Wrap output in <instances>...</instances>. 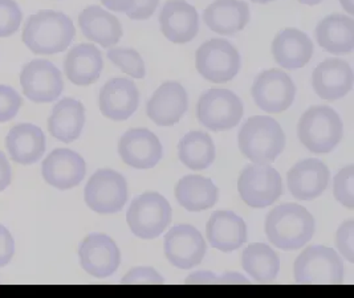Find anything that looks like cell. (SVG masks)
<instances>
[{"mask_svg": "<svg viewBox=\"0 0 354 298\" xmlns=\"http://www.w3.org/2000/svg\"><path fill=\"white\" fill-rule=\"evenodd\" d=\"M79 26L88 40L101 47H113L122 37L120 20L98 6H89L81 12Z\"/></svg>", "mask_w": 354, "mask_h": 298, "instance_id": "27", "label": "cell"}, {"mask_svg": "<svg viewBox=\"0 0 354 298\" xmlns=\"http://www.w3.org/2000/svg\"><path fill=\"white\" fill-rule=\"evenodd\" d=\"M203 20L211 31L232 36L250 21V8L243 0H215L203 12Z\"/></svg>", "mask_w": 354, "mask_h": 298, "instance_id": "24", "label": "cell"}, {"mask_svg": "<svg viewBox=\"0 0 354 298\" xmlns=\"http://www.w3.org/2000/svg\"><path fill=\"white\" fill-rule=\"evenodd\" d=\"M108 59L122 72L133 79L145 77V64L141 55L133 48H112L108 52Z\"/></svg>", "mask_w": 354, "mask_h": 298, "instance_id": "33", "label": "cell"}, {"mask_svg": "<svg viewBox=\"0 0 354 298\" xmlns=\"http://www.w3.org/2000/svg\"><path fill=\"white\" fill-rule=\"evenodd\" d=\"M79 256L82 269L98 279L112 276L121 263V253L117 244L104 234L86 236L81 243Z\"/></svg>", "mask_w": 354, "mask_h": 298, "instance_id": "14", "label": "cell"}, {"mask_svg": "<svg viewBox=\"0 0 354 298\" xmlns=\"http://www.w3.org/2000/svg\"><path fill=\"white\" fill-rule=\"evenodd\" d=\"M161 31L174 44L190 43L199 31V16L185 0H169L160 14Z\"/></svg>", "mask_w": 354, "mask_h": 298, "instance_id": "17", "label": "cell"}, {"mask_svg": "<svg viewBox=\"0 0 354 298\" xmlns=\"http://www.w3.org/2000/svg\"><path fill=\"white\" fill-rule=\"evenodd\" d=\"M46 136L39 126L19 124L8 131L6 147L11 159L19 165H33L46 153Z\"/></svg>", "mask_w": 354, "mask_h": 298, "instance_id": "22", "label": "cell"}, {"mask_svg": "<svg viewBox=\"0 0 354 298\" xmlns=\"http://www.w3.org/2000/svg\"><path fill=\"white\" fill-rule=\"evenodd\" d=\"M286 147V134L280 124L267 115L248 118L239 133V149L254 163H271Z\"/></svg>", "mask_w": 354, "mask_h": 298, "instance_id": "3", "label": "cell"}, {"mask_svg": "<svg viewBox=\"0 0 354 298\" xmlns=\"http://www.w3.org/2000/svg\"><path fill=\"white\" fill-rule=\"evenodd\" d=\"M186 283H218V277L212 272L201 270V272L192 273L187 277Z\"/></svg>", "mask_w": 354, "mask_h": 298, "instance_id": "42", "label": "cell"}, {"mask_svg": "<svg viewBox=\"0 0 354 298\" xmlns=\"http://www.w3.org/2000/svg\"><path fill=\"white\" fill-rule=\"evenodd\" d=\"M23 21V12L15 0H0V37L17 33Z\"/></svg>", "mask_w": 354, "mask_h": 298, "instance_id": "34", "label": "cell"}, {"mask_svg": "<svg viewBox=\"0 0 354 298\" xmlns=\"http://www.w3.org/2000/svg\"><path fill=\"white\" fill-rule=\"evenodd\" d=\"M118 154L133 169H153L161 160L163 150L157 136L144 127L131 129L118 142Z\"/></svg>", "mask_w": 354, "mask_h": 298, "instance_id": "15", "label": "cell"}, {"mask_svg": "<svg viewBox=\"0 0 354 298\" xmlns=\"http://www.w3.org/2000/svg\"><path fill=\"white\" fill-rule=\"evenodd\" d=\"M319 46L335 55H348L354 49V20L345 15L326 16L316 27Z\"/></svg>", "mask_w": 354, "mask_h": 298, "instance_id": "29", "label": "cell"}, {"mask_svg": "<svg viewBox=\"0 0 354 298\" xmlns=\"http://www.w3.org/2000/svg\"><path fill=\"white\" fill-rule=\"evenodd\" d=\"M102 68V55L93 44H79L72 48L65 56V76L77 86H89L95 84L101 76Z\"/></svg>", "mask_w": 354, "mask_h": 298, "instance_id": "23", "label": "cell"}, {"mask_svg": "<svg viewBox=\"0 0 354 298\" xmlns=\"http://www.w3.org/2000/svg\"><path fill=\"white\" fill-rule=\"evenodd\" d=\"M84 198L86 205L97 214H117L128 201L127 180L117 171L98 170L88 180Z\"/></svg>", "mask_w": 354, "mask_h": 298, "instance_id": "8", "label": "cell"}, {"mask_svg": "<svg viewBox=\"0 0 354 298\" xmlns=\"http://www.w3.org/2000/svg\"><path fill=\"white\" fill-rule=\"evenodd\" d=\"M75 35L76 28L69 16L44 10L27 19L21 40L35 55H56L71 46Z\"/></svg>", "mask_w": 354, "mask_h": 298, "instance_id": "1", "label": "cell"}, {"mask_svg": "<svg viewBox=\"0 0 354 298\" xmlns=\"http://www.w3.org/2000/svg\"><path fill=\"white\" fill-rule=\"evenodd\" d=\"M158 3L160 0H134V4L127 15L133 20H146L156 12Z\"/></svg>", "mask_w": 354, "mask_h": 298, "instance_id": "40", "label": "cell"}, {"mask_svg": "<svg viewBox=\"0 0 354 298\" xmlns=\"http://www.w3.org/2000/svg\"><path fill=\"white\" fill-rule=\"evenodd\" d=\"M15 241L11 232L0 224V268L6 267L14 257Z\"/></svg>", "mask_w": 354, "mask_h": 298, "instance_id": "39", "label": "cell"}, {"mask_svg": "<svg viewBox=\"0 0 354 298\" xmlns=\"http://www.w3.org/2000/svg\"><path fill=\"white\" fill-rule=\"evenodd\" d=\"M122 283L131 285H160L163 283L161 274L151 267H138L131 269L122 279Z\"/></svg>", "mask_w": 354, "mask_h": 298, "instance_id": "37", "label": "cell"}, {"mask_svg": "<svg viewBox=\"0 0 354 298\" xmlns=\"http://www.w3.org/2000/svg\"><path fill=\"white\" fill-rule=\"evenodd\" d=\"M101 3L114 12H128L134 4V0H101Z\"/></svg>", "mask_w": 354, "mask_h": 298, "instance_id": "43", "label": "cell"}, {"mask_svg": "<svg viewBox=\"0 0 354 298\" xmlns=\"http://www.w3.org/2000/svg\"><path fill=\"white\" fill-rule=\"evenodd\" d=\"M242 266L255 281L272 283L280 270V259L270 245L255 243L243 251Z\"/></svg>", "mask_w": 354, "mask_h": 298, "instance_id": "31", "label": "cell"}, {"mask_svg": "<svg viewBox=\"0 0 354 298\" xmlns=\"http://www.w3.org/2000/svg\"><path fill=\"white\" fill-rule=\"evenodd\" d=\"M342 8L349 14L353 15L354 14V0H339Z\"/></svg>", "mask_w": 354, "mask_h": 298, "instance_id": "45", "label": "cell"}, {"mask_svg": "<svg viewBox=\"0 0 354 298\" xmlns=\"http://www.w3.org/2000/svg\"><path fill=\"white\" fill-rule=\"evenodd\" d=\"M86 174V165L80 154L69 149H56L43 160L41 175L55 189H71L79 186Z\"/></svg>", "mask_w": 354, "mask_h": 298, "instance_id": "16", "label": "cell"}, {"mask_svg": "<svg viewBox=\"0 0 354 298\" xmlns=\"http://www.w3.org/2000/svg\"><path fill=\"white\" fill-rule=\"evenodd\" d=\"M207 245L202 234L190 224L171 228L165 236V254L179 269H190L202 263Z\"/></svg>", "mask_w": 354, "mask_h": 298, "instance_id": "13", "label": "cell"}, {"mask_svg": "<svg viewBox=\"0 0 354 298\" xmlns=\"http://www.w3.org/2000/svg\"><path fill=\"white\" fill-rule=\"evenodd\" d=\"M189 100L185 88L176 81L163 82L147 102L146 113L158 126H173L187 110Z\"/></svg>", "mask_w": 354, "mask_h": 298, "instance_id": "18", "label": "cell"}, {"mask_svg": "<svg viewBox=\"0 0 354 298\" xmlns=\"http://www.w3.org/2000/svg\"><path fill=\"white\" fill-rule=\"evenodd\" d=\"M299 1L306 6H316V4H320L322 0H299Z\"/></svg>", "mask_w": 354, "mask_h": 298, "instance_id": "46", "label": "cell"}, {"mask_svg": "<svg viewBox=\"0 0 354 298\" xmlns=\"http://www.w3.org/2000/svg\"><path fill=\"white\" fill-rule=\"evenodd\" d=\"M296 86L290 76L280 69L264 71L255 79L252 97L259 108L267 113H281L295 101Z\"/></svg>", "mask_w": 354, "mask_h": 298, "instance_id": "12", "label": "cell"}, {"mask_svg": "<svg viewBox=\"0 0 354 298\" xmlns=\"http://www.w3.org/2000/svg\"><path fill=\"white\" fill-rule=\"evenodd\" d=\"M140 93L133 81L109 80L98 95V106L104 117L113 121H125L138 108Z\"/></svg>", "mask_w": 354, "mask_h": 298, "instance_id": "19", "label": "cell"}, {"mask_svg": "<svg viewBox=\"0 0 354 298\" xmlns=\"http://www.w3.org/2000/svg\"><path fill=\"white\" fill-rule=\"evenodd\" d=\"M178 156L180 162L190 170H206L214 163L216 150L209 134L192 131L179 142Z\"/></svg>", "mask_w": 354, "mask_h": 298, "instance_id": "32", "label": "cell"}, {"mask_svg": "<svg viewBox=\"0 0 354 298\" xmlns=\"http://www.w3.org/2000/svg\"><path fill=\"white\" fill-rule=\"evenodd\" d=\"M195 65L203 79L223 84L239 73L241 55L227 40L211 39L196 50Z\"/></svg>", "mask_w": 354, "mask_h": 298, "instance_id": "7", "label": "cell"}, {"mask_svg": "<svg viewBox=\"0 0 354 298\" xmlns=\"http://www.w3.org/2000/svg\"><path fill=\"white\" fill-rule=\"evenodd\" d=\"M207 239L219 251H236L247 241V225L236 214L218 211L211 215L207 223Z\"/></svg>", "mask_w": 354, "mask_h": 298, "instance_id": "26", "label": "cell"}, {"mask_svg": "<svg viewBox=\"0 0 354 298\" xmlns=\"http://www.w3.org/2000/svg\"><path fill=\"white\" fill-rule=\"evenodd\" d=\"M178 203L187 211H203L218 202L219 191L209 178L187 175L178 182L176 189Z\"/></svg>", "mask_w": 354, "mask_h": 298, "instance_id": "30", "label": "cell"}, {"mask_svg": "<svg viewBox=\"0 0 354 298\" xmlns=\"http://www.w3.org/2000/svg\"><path fill=\"white\" fill-rule=\"evenodd\" d=\"M21 105V95L12 86L0 85V124L14 120Z\"/></svg>", "mask_w": 354, "mask_h": 298, "instance_id": "36", "label": "cell"}, {"mask_svg": "<svg viewBox=\"0 0 354 298\" xmlns=\"http://www.w3.org/2000/svg\"><path fill=\"white\" fill-rule=\"evenodd\" d=\"M238 189L247 205L264 208L281 196V176L268 163H254L243 170L238 180Z\"/></svg>", "mask_w": 354, "mask_h": 298, "instance_id": "10", "label": "cell"}, {"mask_svg": "<svg viewBox=\"0 0 354 298\" xmlns=\"http://www.w3.org/2000/svg\"><path fill=\"white\" fill-rule=\"evenodd\" d=\"M251 1L259 3V4H267V3H271V1H274V0H251Z\"/></svg>", "mask_w": 354, "mask_h": 298, "instance_id": "47", "label": "cell"}, {"mask_svg": "<svg viewBox=\"0 0 354 298\" xmlns=\"http://www.w3.org/2000/svg\"><path fill=\"white\" fill-rule=\"evenodd\" d=\"M335 198L344 207L354 208V166H346L335 178Z\"/></svg>", "mask_w": 354, "mask_h": 298, "instance_id": "35", "label": "cell"}, {"mask_svg": "<svg viewBox=\"0 0 354 298\" xmlns=\"http://www.w3.org/2000/svg\"><path fill=\"white\" fill-rule=\"evenodd\" d=\"M312 85L319 97L335 101L352 91L353 71L344 60L328 59L315 69Z\"/></svg>", "mask_w": 354, "mask_h": 298, "instance_id": "21", "label": "cell"}, {"mask_svg": "<svg viewBox=\"0 0 354 298\" xmlns=\"http://www.w3.org/2000/svg\"><path fill=\"white\" fill-rule=\"evenodd\" d=\"M297 136L306 149L326 154L336 149L344 136V125L336 110L329 106H312L301 115Z\"/></svg>", "mask_w": 354, "mask_h": 298, "instance_id": "4", "label": "cell"}, {"mask_svg": "<svg viewBox=\"0 0 354 298\" xmlns=\"http://www.w3.org/2000/svg\"><path fill=\"white\" fill-rule=\"evenodd\" d=\"M196 115L199 122L209 130H231L242 120V100L227 89H209L201 95Z\"/></svg>", "mask_w": 354, "mask_h": 298, "instance_id": "9", "label": "cell"}, {"mask_svg": "<svg viewBox=\"0 0 354 298\" xmlns=\"http://www.w3.org/2000/svg\"><path fill=\"white\" fill-rule=\"evenodd\" d=\"M11 180H12L11 165L6 157V154L0 151V192L11 185Z\"/></svg>", "mask_w": 354, "mask_h": 298, "instance_id": "41", "label": "cell"}, {"mask_svg": "<svg viewBox=\"0 0 354 298\" xmlns=\"http://www.w3.org/2000/svg\"><path fill=\"white\" fill-rule=\"evenodd\" d=\"M171 207L161 194L149 191L136 198L128 209V225L131 234L151 240L161 236L171 223Z\"/></svg>", "mask_w": 354, "mask_h": 298, "instance_id": "5", "label": "cell"}, {"mask_svg": "<svg viewBox=\"0 0 354 298\" xmlns=\"http://www.w3.org/2000/svg\"><path fill=\"white\" fill-rule=\"evenodd\" d=\"M218 283H248V280H245L241 273L227 272L218 277Z\"/></svg>", "mask_w": 354, "mask_h": 298, "instance_id": "44", "label": "cell"}, {"mask_svg": "<svg viewBox=\"0 0 354 298\" xmlns=\"http://www.w3.org/2000/svg\"><path fill=\"white\" fill-rule=\"evenodd\" d=\"M85 125V108L75 98L59 101L49 115L48 130L57 141L71 143L81 136Z\"/></svg>", "mask_w": 354, "mask_h": 298, "instance_id": "28", "label": "cell"}, {"mask_svg": "<svg viewBox=\"0 0 354 298\" xmlns=\"http://www.w3.org/2000/svg\"><path fill=\"white\" fill-rule=\"evenodd\" d=\"M24 95L35 104L56 101L64 91V81L56 65L43 59L26 64L20 72Z\"/></svg>", "mask_w": 354, "mask_h": 298, "instance_id": "11", "label": "cell"}, {"mask_svg": "<svg viewBox=\"0 0 354 298\" xmlns=\"http://www.w3.org/2000/svg\"><path fill=\"white\" fill-rule=\"evenodd\" d=\"M330 173L320 159L308 158L296 163L288 173L290 194L299 201H312L328 187Z\"/></svg>", "mask_w": 354, "mask_h": 298, "instance_id": "20", "label": "cell"}, {"mask_svg": "<svg viewBox=\"0 0 354 298\" xmlns=\"http://www.w3.org/2000/svg\"><path fill=\"white\" fill-rule=\"evenodd\" d=\"M295 280L304 285H336L342 283L345 268L337 252L315 245L303 252L295 261Z\"/></svg>", "mask_w": 354, "mask_h": 298, "instance_id": "6", "label": "cell"}, {"mask_svg": "<svg viewBox=\"0 0 354 298\" xmlns=\"http://www.w3.org/2000/svg\"><path fill=\"white\" fill-rule=\"evenodd\" d=\"M266 234L274 247L295 251L315 235V219L300 204H281L267 215Z\"/></svg>", "mask_w": 354, "mask_h": 298, "instance_id": "2", "label": "cell"}, {"mask_svg": "<svg viewBox=\"0 0 354 298\" xmlns=\"http://www.w3.org/2000/svg\"><path fill=\"white\" fill-rule=\"evenodd\" d=\"M337 247L341 254L349 261H354V221L348 220L337 231Z\"/></svg>", "mask_w": 354, "mask_h": 298, "instance_id": "38", "label": "cell"}, {"mask_svg": "<svg viewBox=\"0 0 354 298\" xmlns=\"http://www.w3.org/2000/svg\"><path fill=\"white\" fill-rule=\"evenodd\" d=\"M272 55L280 66L286 69H299L310 62L313 56V43L304 32L287 28L274 37Z\"/></svg>", "mask_w": 354, "mask_h": 298, "instance_id": "25", "label": "cell"}]
</instances>
